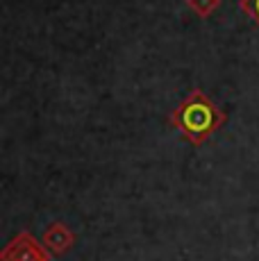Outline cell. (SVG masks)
Returning a JSON list of instances; mask_svg holds the SVG:
<instances>
[{"mask_svg":"<svg viewBox=\"0 0 259 261\" xmlns=\"http://www.w3.org/2000/svg\"><path fill=\"white\" fill-rule=\"evenodd\" d=\"M14 248H5L3 261H48L46 252L39 248V243H34L28 234H21L18 239L12 241Z\"/></svg>","mask_w":259,"mask_h":261,"instance_id":"2","label":"cell"},{"mask_svg":"<svg viewBox=\"0 0 259 261\" xmlns=\"http://www.w3.org/2000/svg\"><path fill=\"white\" fill-rule=\"evenodd\" d=\"M223 120L225 114L200 89H193L171 116V123L193 143H202L214 129L221 127Z\"/></svg>","mask_w":259,"mask_h":261,"instance_id":"1","label":"cell"},{"mask_svg":"<svg viewBox=\"0 0 259 261\" xmlns=\"http://www.w3.org/2000/svg\"><path fill=\"white\" fill-rule=\"evenodd\" d=\"M241 9L252 18V21L259 23V0H241Z\"/></svg>","mask_w":259,"mask_h":261,"instance_id":"5","label":"cell"},{"mask_svg":"<svg viewBox=\"0 0 259 261\" xmlns=\"http://www.w3.org/2000/svg\"><path fill=\"white\" fill-rule=\"evenodd\" d=\"M187 5L198 14V16L207 18L209 14H212L214 9H216L218 5H221V0H187Z\"/></svg>","mask_w":259,"mask_h":261,"instance_id":"4","label":"cell"},{"mask_svg":"<svg viewBox=\"0 0 259 261\" xmlns=\"http://www.w3.org/2000/svg\"><path fill=\"white\" fill-rule=\"evenodd\" d=\"M46 243H48V248L53 250V252H57V254H64L68 248H71V243H73V234L68 232L64 225H53V227H48V232H46Z\"/></svg>","mask_w":259,"mask_h":261,"instance_id":"3","label":"cell"}]
</instances>
